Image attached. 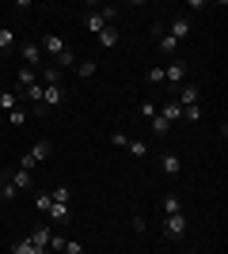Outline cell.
<instances>
[{"mask_svg": "<svg viewBox=\"0 0 228 254\" xmlns=\"http://www.w3.org/2000/svg\"><path fill=\"white\" fill-rule=\"evenodd\" d=\"M50 205H54V197H50V193H42V190L34 193V209H38V212H50Z\"/></svg>", "mask_w": 228, "mask_h": 254, "instance_id": "f546056e", "label": "cell"}, {"mask_svg": "<svg viewBox=\"0 0 228 254\" xmlns=\"http://www.w3.org/2000/svg\"><path fill=\"white\" fill-rule=\"evenodd\" d=\"M57 103H65V87H61V84H50V87H46L42 84V106H46V110H54Z\"/></svg>", "mask_w": 228, "mask_h": 254, "instance_id": "52a82bcc", "label": "cell"}, {"mask_svg": "<svg viewBox=\"0 0 228 254\" xmlns=\"http://www.w3.org/2000/svg\"><path fill=\"white\" fill-rule=\"evenodd\" d=\"M160 118H167V122L175 126V122H183V106L175 103V99H167V103L160 106Z\"/></svg>", "mask_w": 228, "mask_h": 254, "instance_id": "4fadbf2b", "label": "cell"}, {"mask_svg": "<svg viewBox=\"0 0 228 254\" xmlns=\"http://www.w3.org/2000/svg\"><path fill=\"white\" fill-rule=\"evenodd\" d=\"M23 61L31 64V68H42V50H38V42H23Z\"/></svg>", "mask_w": 228, "mask_h": 254, "instance_id": "8fae6325", "label": "cell"}, {"mask_svg": "<svg viewBox=\"0 0 228 254\" xmlns=\"http://www.w3.org/2000/svg\"><path fill=\"white\" fill-rule=\"evenodd\" d=\"M15 80H19V91H23V87H31V84H38V68H31V64H23L19 72H15Z\"/></svg>", "mask_w": 228, "mask_h": 254, "instance_id": "9a60e30c", "label": "cell"}, {"mask_svg": "<svg viewBox=\"0 0 228 254\" xmlns=\"http://www.w3.org/2000/svg\"><path fill=\"white\" fill-rule=\"evenodd\" d=\"M50 152H54V144H50V140H38V144H34L27 156H31L34 163H42V159H50Z\"/></svg>", "mask_w": 228, "mask_h": 254, "instance_id": "e0dca14e", "label": "cell"}, {"mask_svg": "<svg viewBox=\"0 0 228 254\" xmlns=\"http://www.w3.org/2000/svg\"><path fill=\"white\" fill-rule=\"evenodd\" d=\"M15 106H19V95H15V91H0V110H4V114L15 110Z\"/></svg>", "mask_w": 228, "mask_h": 254, "instance_id": "484cf974", "label": "cell"}, {"mask_svg": "<svg viewBox=\"0 0 228 254\" xmlns=\"http://www.w3.org/2000/svg\"><path fill=\"white\" fill-rule=\"evenodd\" d=\"M61 76H65V72H61L57 64H42V68H38V84H46V87H50V84H61Z\"/></svg>", "mask_w": 228, "mask_h": 254, "instance_id": "30bf717a", "label": "cell"}, {"mask_svg": "<svg viewBox=\"0 0 228 254\" xmlns=\"http://www.w3.org/2000/svg\"><path fill=\"white\" fill-rule=\"evenodd\" d=\"M110 23H107V15H103V11H91V15H87V31L91 34H99V31H107Z\"/></svg>", "mask_w": 228, "mask_h": 254, "instance_id": "d6986e66", "label": "cell"}, {"mask_svg": "<svg viewBox=\"0 0 228 254\" xmlns=\"http://www.w3.org/2000/svg\"><path fill=\"white\" fill-rule=\"evenodd\" d=\"M167 34L183 42L186 34H190V19H186V15H171V19H167Z\"/></svg>", "mask_w": 228, "mask_h": 254, "instance_id": "9c48e42d", "label": "cell"}, {"mask_svg": "<svg viewBox=\"0 0 228 254\" xmlns=\"http://www.w3.org/2000/svg\"><path fill=\"white\" fill-rule=\"evenodd\" d=\"M152 38H156V46H160V53H179V38H171L167 31H160V27H152Z\"/></svg>", "mask_w": 228, "mask_h": 254, "instance_id": "ba28073f", "label": "cell"}, {"mask_svg": "<svg viewBox=\"0 0 228 254\" xmlns=\"http://www.w3.org/2000/svg\"><path fill=\"white\" fill-rule=\"evenodd\" d=\"M149 126H152V133H156V137H167V133H171V122H167V118H160V110H156V118H152Z\"/></svg>", "mask_w": 228, "mask_h": 254, "instance_id": "7402d4cb", "label": "cell"}, {"mask_svg": "<svg viewBox=\"0 0 228 254\" xmlns=\"http://www.w3.org/2000/svg\"><path fill=\"white\" fill-rule=\"evenodd\" d=\"M137 110H141V118H145V122H152V118H156V103H141Z\"/></svg>", "mask_w": 228, "mask_h": 254, "instance_id": "836d02e7", "label": "cell"}, {"mask_svg": "<svg viewBox=\"0 0 228 254\" xmlns=\"http://www.w3.org/2000/svg\"><path fill=\"white\" fill-rule=\"evenodd\" d=\"M61 254H84V243H76V239H65V247H61Z\"/></svg>", "mask_w": 228, "mask_h": 254, "instance_id": "4dcf8cb0", "label": "cell"}, {"mask_svg": "<svg viewBox=\"0 0 228 254\" xmlns=\"http://www.w3.org/2000/svg\"><path fill=\"white\" fill-rule=\"evenodd\" d=\"M11 197H15V186L8 182V171H0V205L11 201Z\"/></svg>", "mask_w": 228, "mask_h": 254, "instance_id": "603a6c76", "label": "cell"}, {"mask_svg": "<svg viewBox=\"0 0 228 254\" xmlns=\"http://www.w3.org/2000/svg\"><path fill=\"white\" fill-rule=\"evenodd\" d=\"M11 50H15V31H11V27H0V53L8 57Z\"/></svg>", "mask_w": 228, "mask_h": 254, "instance_id": "2e32d148", "label": "cell"}, {"mask_svg": "<svg viewBox=\"0 0 228 254\" xmlns=\"http://www.w3.org/2000/svg\"><path fill=\"white\" fill-rule=\"evenodd\" d=\"M50 235H54V224H38V228H34V232L27 235V239H31V243L38 247V251H46V254H50Z\"/></svg>", "mask_w": 228, "mask_h": 254, "instance_id": "8992f818", "label": "cell"}, {"mask_svg": "<svg viewBox=\"0 0 228 254\" xmlns=\"http://www.w3.org/2000/svg\"><path fill=\"white\" fill-rule=\"evenodd\" d=\"M145 80H149V84H163V68H160V64H156V68H149V72H145Z\"/></svg>", "mask_w": 228, "mask_h": 254, "instance_id": "1f68e13d", "label": "cell"}, {"mask_svg": "<svg viewBox=\"0 0 228 254\" xmlns=\"http://www.w3.org/2000/svg\"><path fill=\"white\" fill-rule=\"evenodd\" d=\"M126 140H130L126 133H110V144H114V148H126Z\"/></svg>", "mask_w": 228, "mask_h": 254, "instance_id": "e575fe53", "label": "cell"}, {"mask_svg": "<svg viewBox=\"0 0 228 254\" xmlns=\"http://www.w3.org/2000/svg\"><path fill=\"white\" fill-rule=\"evenodd\" d=\"M160 212H163V216H175V212H183V201H179L175 193H167V197L160 201Z\"/></svg>", "mask_w": 228, "mask_h": 254, "instance_id": "ac0fdd59", "label": "cell"}, {"mask_svg": "<svg viewBox=\"0 0 228 254\" xmlns=\"http://www.w3.org/2000/svg\"><path fill=\"white\" fill-rule=\"evenodd\" d=\"M27 118H31V110H23V106L8 110V122H11V126H27Z\"/></svg>", "mask_w": 228, "mask_h": 254, "instance_id": "83f0119b", "label": "cell"}, {"mask_svg": "<svg viewBox=\"0 0 228 254\" xmlns=\"http://www.w3.org/2000/svg\"><path fill=\"white\" fill-rule=\"evenodd\" d=\"M160 171L163 175H179V171H183V159L175 156V152H163L160 156Z\"/></svg>", "mask_w": 228, "mask_h": 254, "instance_id": "7c38bea8", "label": "cell"}, {"mask_svg": "<svg viewBox=\"0 0 228 254\" xmlns=\"http://www.w3.org/2000/svg\"><path fill=\"white\" fill-rule=\"evenodd\" d=\"M198 95H202V87H198L194 80H186V84L175 87V103L179 106H198Z\"/></svg>", "mask_w": 228, "mask_h": 254, "instance_id": "3957f363", "label": "cell"}, {"mask_svg": "<svg viewBox=\"0 0 228 254\" xmlns=\"http://www.w3.org/2000/svg\"><path fill=\"white\" fill-rule=\"evenodd\" d=\"M38 50H42V57H46V53H50V57H57V53H65L69 46H65V38H61V34H42Z\"/></svg>", "mask_w": 228, "mask_h": 254, "instance_id": "5b68a950", "label": "cell"}, {"mask_svg": "<svg viewBox=\"0 0 228 254\" xmlns=\"http://www.w3.org/2000/svg\"><path fill=\"white\" fill-rule=\"evenodd\" d=\"M54 64H57V68H61V72H65V68H69V72H73V68H76V53H73V50L57 53V57H54Z\"/></svg>", "mask_w": 228, "mask_h": 254, "instance_id": "ffe728a7", "label": "cell"}, {"mask_svg": "<svg viewBox=\"0 0 228 254\" xmlns=\"http://www.w3.org/2000/svg\"><path fill=\"white\" fill-rule=\"evenodd\" d=\"M183 122L198 126V122H202V106H183Z\"/></svg>", "mask_w": 228, "mask_h": 254, "instance_id": "f1b7e54d", "label": "cell"}, {"mask_svg": "<svg viewBox=\"0 0 228 254\" xmlns=\"http://www.w3.org/2000/svg\"><path fill=\"white\" fill-rule=\"evenodd\" d=\"M186 254H194V251H186Z\"/></svg>", "mask_w": 228, "mask_h": 254, "instance_id": "d590c367", "label": "cell"}, {"mask_svg": "<svg viewBox=\"0 0 228 254\" xmlns=\"http://www.w3.org/2000/svg\"><path fill=\"white\" fill-rule=\"evenodd\" d=\"M46 216H50V224H61V220H69V205L54 201V205H50V212H46Z\"/></svg>", "mask_w": 228, "mask_h": 254, "instance_id": "44dd1931", "label": "cell"}, {"mask_svg": "<svg viewBox=\"0 0 228 254\" xmlns=\"http://www.w3.org/2000/svg\"><path fill=\"white\" fill-rule=\"evenodd\" d=\"M126 152H130L133 159H145L149 156V144H145V140H126Z\"/></svg>", "mask_w": 228, "mask_h": 254, "instance_id": "d4e9b609", "label": "cell"}, {"mask_svg": "<svg viewBox=\"0 0 228 254\" xmlns=\"http://www.w3.org/2000/svg\"><path fill=\"white\" fill-rule=\"evenodd\" d=\"M186 228H190L186 212H175V216H163V220H160V235H163V239H183Z\"/></svg>", "mask_w": 228, "mask_h": 254, "instance_id": "6da1fadb", "label": "cell"}, {"mask_svg": "<svg viewBox=\"0 0 228 254\" xmlns=\"http://www.w3.org/2000/svg\"><path fill=\"white\" fill-rule=\"evenodd\" d=\"M73 72L80 76V80H91V76H95L99 68H95V61H76V68H73Z\"/></svg>", "mask_w": 228, "mask_h": 254, "instance_id": "cb8c5ba5", "label": "cell"}, {"mask_svg": "<svg viewBox=\"0 0 228 254\" xmlns=\"http://www.w3.org/2000/svg\"><path fill=\"white\" fill-rule=\"evenodd\" d=\"M8 182L15 186V193H19V190H34V171L11 167V171H8Z\"/></svg>", "mask_w": 228, "mask_h": 254, "instance_id": "277c9868", "label": "cell"}, {"mask_svg": "<svg viewBox=\"0 0 228 254\" xmlns=\"http://www.w3.org/2000/svg\"><path fill=\"white\" fill-rule=\"evenodd\" d=\"M50 197H54V201H61V205H69V186H57V190H50Z\"/></svg>", "mask_w": 228, "mask_h": 254, "instance_id": "d6a6232c", "label": "cell"}, {"mask_svg": "<svg viewBox=\"0 0 228 254\" xmlns=\"http://www.w3.org/2000/svg\"><path fill=\"white\" fill-rule=\"evenodd\" d=\"M95 38H99V46H103V50H114V46H118V27H114V23H110L107 31H99Z\"/></svg>", "mask_w": 228, "mask_h": 254, "instance_id": "5bb4252c", "label": "cell"}, {"mask_svg": "<svg viewBox=\"0 0 228 254\" xmlns=\"http://www.w3.org/2000/svg\"><path fill=\"white\" fill-rule=\"evenodd\" d=\"M11 254H46V251H38V247H34L31 239H19V243L11 247Z\"/></svg>", "mask_w": 228, "mask_h": 254, "instance_id": "4316f807", "label": "cell"}, {"mask_svg": "<svg viewBox=\"0 0 228 254\" xmlns=\"http://www.w3.org/2000/svg\"><path fill=\"white\" fill-rule=\"evenodd\" d=\"M186 76H190V68H186V61L183 57H175L167 68H163V84H171V87H179V84H186Z\"/></svg>", "mask_w": 228, "mask_h": 254, "instance_id": "7a4b0ae2", "label": "cell"}]
</instances>
